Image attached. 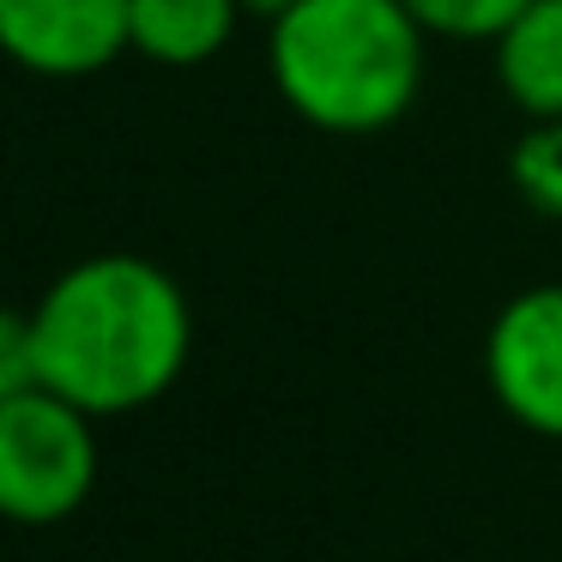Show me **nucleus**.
I'll list each match as a JSON object with an SVG mask.
<instances>
[{
	"label": "nucleus",
	"mask_w": 562,
	"mask_h": 562,
	"mask_svg": "<svg viewBox=\"0 0 562 562\" xmlns=\"http://www.w3.org/2000/svg\"><path fill=\"white\" fill-rule=\"evenodd\" d=\"M37 375L91 417L164 400L194 351L188 296L146 255H86L31 308Z\"/></svg>",
	"instance_id": "obj_1"
},
{
	"label": "nucleus",
	"mask_w": 562,
	"mask_h": 562,
	"mask_svg": "<svg viewBox=\"0 0 562 562\" xmlns=\"http://www.w3.org/2000/svg\"><path fill=\"white\" fill-rule=\"evenodd\" d=\"M267 25L272 86L308 127L363 139L412 115L429 31L400 0H291Z\"/></svg>",
	"instance_id": "obj_2"
},
{
	"label": "nucleus",
	"mask_w": 562,
	"mask_h": 562,
	"mask_svg": "<svg viewBox=\"0 0 562 562\" xmlns=\"http://www.w3.org/2000/svg\"><path fill=\"white\" fill-rule=\"evenodd\" d=\"M91 484H98L91 412H79L43 381L0 405V520L55 526L86 508Z\"/></svg>",
	"instance_id": "obj_3"
},
{
	"label": "nucleus",
	"mask_w": 562,
	"mask_h": 562,
	"mask_svg": "<svg viewBox=\"0 0 562 562\" xmlns=\"http://www.w3.org/2000/svg\"><path fill=\"white\" fill-rule=\"evenodd\" d=\"M484 381L520 429L562 441V284L502 303L484 339Z\"/></svg>",
	"instance_id": "obj_4"
},
{
	"label": "nucleus",
	"mask_w": 562,
	"mask_h": 562,
	"mask_svg": "<svg viewBox=\"0 0 562 562\" xmlns=\"http://www.w3.org/2000/svg\"><path fill=\"white\" fill-rule=\"evenodd\" d=\"M0 55L37 79H91L127 55V0H0Z\"/></svg>",
	"instance_id": "obj_5"
},
{
	"label": "nucleus",
	"mask_w": 562,
	"mask_h": 562,
	"mask_svg": "<svg viewBox=\"0 0 562 562\" xmlns=\"http://www.w3.org/2000/svg\"><path fill=\"white\" fill-rule=\"evenodd\" d=\"M496 86L526 122L562 115V0H532L496 37Z\"/></svg>",
	"instance_id": "obj_6"
},
{
	"label": "nucleus",
	"mask_w": 562,
	"mask_h": 562,
	"mask_svg": "<svg viewBox=\"0 0 562 562\" xmlns=\"http://www.w3.org/2000/svg\"><path fill=\"white\" fill-rule=\"evenodd\" d=\"M243 0H127V49L158 67H200L224 55Z\"/></svg>",
	"instance_id": "obj_7"
},
{
	"label": "nucleus",
	"mask_w": 562,
	"mask_h": 562,
	"mask_svg": "<svg viewBox=\"0 0 562 562\" xmlns=\"http://www.w3.org/2000/svg\"><path fill=\"white\" fill-rule=\"evenodd\" d=\"M508 182L538 218H562V115L526 122V134L508 151Z\"/></svg>",
	"instance_id": "obj_8"
},
{
	"label": "nucleus",
	"mask_w": 562,
	"mask_h": 562,
	"mask_svg": "<svg viewBox=\"0 0 562 562\" xmlns=\"http://www.w3.org/2000/svg\"><path fill=\"white\" fill-rule=\"evenodd\" d=\"M405 13L429 31V37L453 43H496L532 0H400Z\"/></svg>",
	"instance_id": "obj_9"
},
{
	"label": "nucleus",
	"mask_w": 562,
	"mask_h": 562,
	"mask_svg": "<svg viewBox=\"0 0 562 562\" xmlns=\"http://www.w3.org/2000/svg\"><path fill=\"white\" fill-rule=\"evenodd\" d=\"M37 339H31V308H7L0 303V405L13 393L37 387Z\"/></svg>",
	"instance_id": "obj_10"
},
{
	"label": "nucleus",
	"mask_w": 562,
	"mask_h": 562,
	"mask_svg": "<svg viewBox=\"0 0 562 562\" xmlns=\"http://www.w3.org/2000/svg\"><path fill=\"white\" fill-rule=\"evenodd\" d=\"M291 0H243V13H260V19H279Z\"/></svg>",
	"instance_id": "obj_11"
}]
</instances>
